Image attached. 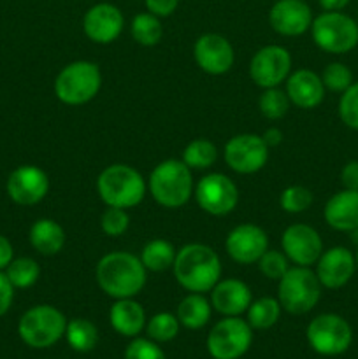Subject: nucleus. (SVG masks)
Segmentation results:
<instances>
[{"label": "nucleus", "mask_w": 358, "mask_h": 359, "mask_svg": "<svg viewBox=\"0 0 358 359\" xmlns=\"http://www.w3.org/2000/svg\"><path fill=\"white\" fill-rule=\"evenodd\" d=\"M147 270L140 258L126 251H114L102 256L95 269L98 287L114 300L133 298L144 290Z\"/></svg>", "instance_id": "f257e3e1"}, {"label": "nucleus", "mask_w": 358, "mask_h": 359, "mask_svg": "<svg viewBox=\"0 0 358 359\" xmlns=\"http://www.w3.org/2000/svg\"><path fill=\"white\" fill-rule=\"evenodd\" d=\"M172 270L179 286L190 293H209L221 279V262L218 252L199 242L179 249Z\"/></svg>", "instance_id": "f03ea898"}, {"label": "nucleus", "mask_w": 358, "mask_h": 359, "mask_svg": "<svg viewBox=\"0 0 358 359\" xmlns=\"http://www.w3.org/2000/svg\"><path fill=\"white\" fill-rule=\"evenodd\" d=\"M147 189L158 205L165 209H179L190 202L195 189L192 168L183 160H174V158L160 161L151 170Z\"/></svg>", "instance_id": "7ed1b4c3"}, {"label": "nucleus", "mask_w": 358, "mask_h": 359, "mask_svg": "<svg viewBox=\"0 0 358 359\" xmlns=\"http://www.w3.org/2000/svg\"><path fill=\"white\" fill-rule=\"evenodd\" d=\"M97 191L107 207L132 209L144 200L147 182L135 168L125 163L109 165L97 179Z\"/></svg>", "instance_id": "20e7f679"}, {"label": "nucleus", "mask_w": 358, "mask_h": 359, "mask_svg": "<svg viewBox=\"0 0 358 359\" xmlns=\"http://www.w3.org/2000/svg\"><path fill=\"white\" fill-rule=\"evenodd\" d=\"M321 287L318 277L309 266H290L277 280V302L288 314H307L318 305Z\"/></svg>", "instance_id": "39448f33"}, {"label": "nucleus", "mask_w": 358, "mask_h": 359, "mask_svg": "<svg viewBox=\"0 0 358 359\" xmlns=\"http://www.w3.org/2000/svg\"><path fill=\"white\" fill-rule=\"evenodd\" d=\"M102 86V72L97 63L77 60L60 70L55 79V95L65 105H83L93 100Z\"/></svg>", "instance_id": "423d86ee"}, {"label": "nucleus", "mask_w": 358, "mask_h": 359, "mask_svg": "<svg viewBox=\"0 0 358 359\" xmlns=\"http://www.w3.org/2000/svg\"><path fill=\"white\" fill-rule=\"evenodd\" d=\"M67 319L53 305H35L18 323L20 339L32 349H48L65 337Z\"/></svg>", "instance_id": "0eeeda50"}, {"label": "nucleus", "mask_w": 358, "mask_h": 359, "mask_svg": "<svg viewBox=\"0 0 358 359\" xmlns=\"http://www.w3.org/2000/svg\"><path fill=\"white\" fill-rule=\"evenodd\" d=\"M312 41L325 53L344 55L358 44V25L340 11H325L312 20Z\"/></svg>", "instance_id": "6e6552de"}, {"label": "nucleus", "mask_w": 358, "mask_h": 359, "mask_svg": "<svg viewBox=\"0 0 358 359\" xmlns=\"http://www.w3.org/2000/svg\"><path fill=\"white\" fill-rule=\"evenodd\" d=\"M253 328L246 319L230 316L218 321L207 335V351L214 359H239L249 351Z\"/></svg>", "instance_id": "1a4fd4ad"}, {"label": "nucleus", "mask_w": 358, "mask_h": 359, "mask_svg": "<svg viewBox=\"0 0 358 359\" xmlns=\"http://www.w3.org/2000/svg\"><path fill=\"white\" fill-rule=\"evenodd\" d=\"M307 342L321 356H339L346 353L353 340L350 323L337 314H319L309 323Z\"/></svg>", "instance_id": "9d476101"}, {"label": "nucleus", "mask_w": 358, "mask_h": 359, "mask_svg": "<svg viewBox=\"0 0 358 359\" xmlns=\"http://www.w3.org/2000/svg\"><path fill=\"white\" fill-rule=\"evenodd\" d=\"M197 203L211 216H227L237 207L239 189L235 182L225 174H207L197 182L193 189Z\"/></svg>", "instance_id": "9b49d317"}, {"label": "nucleus", "mask_w": 358, "mask_h": 359, "mask_svg": "<svg viewBox=\"0 0 358 359\" xmlns=\"http://www.w3.org/2000/svg\"><path fill=\"white\" fill-rule=\"evenodd\" d=\"M225 163L234 172L242 175L256 174L262 170L269 160V147L263 142L262 135L256 133H241L225 144Z\"/></svg>", "instance_id": "f8f14e48"}, {"label": "nucleus", "mask_w": 358, "mask_h": 359, "mask_svg": "<svg viewBox=\"0 0 358 359\" xmlns=\"http://www.w3.org/2000/svg\"><path fill=\"white\" fill-rule=\"evenodd\" d=\"M291 74V55L283 46H265L253 55L249 77L256 86L277 88Z\"/></svg>", "instance_id": "ddd939ff"}, {"label": "nucleus", "mask_w": 358, "mask_h": 359, "mask_svg": "<svg viewBox=\"0 0 358 359\" xmlns=\"http://www.w3.org/2000/svg\"><path fill=\"white\" fill-rule=\"evenodd\" d=\"M281 249L293 265H316L323 252V241L318 231L304 223L290 224L281 235Z\"/></svg>", "instance_id": "4468645a"}, {"label": "nucleus", "mask_w": 358, "mask_h": 359, "mask_svg": "<svg viewBox=\"0 0 358 359\" xmlns=\"http://www.w3.org/2000/svg\"><path fill=\"white\" fill-rule=\"evenodd\" d=\"M7 195L14 203L32 207L42 202L49 191V177L35 165H21L7 177Z\"/></svg>", "instance_id": "2eb2a0df"}, {"label": "nucleus", "mask_w": 358, "mask_h": 359, "mask_svg": "<svg viewBox=\"0 0 358 359\" xmlns=\"http://www.w3.org/2000/svg\"><path fill=\"white\" fill-rule=\"evenodd\" d=\"M225 249L239 265H253L269 249V237L258 224H239L227 235Z\"/></svg>", "instance_id": "dca6fc26"}, {"label": "nucleus", "mask_w": 358, "mask_h": 359, "mask_svg": "<svg viewBox=\"0 0 358 359\" xmlns=\"http://www.w3.org/2000/svg\"><path fill=\"white\" fill-rule=\"evenodd\" d=\"M123 27H125V18L114 4H95L83 18L84 34L95 44L114 42L121 35Z\"/></svg>", "instance_id": "f3484780"}, {"label": "nucleus", "mask_w": 358, "mask_h": 359, "mask_svg": "<svg viewBox=\"0 0 358 359\" xmlns=\"http://www.w3.org/2000/svg\"><path fill=\"white\" fill-rule=\"evenodd\" d=\"M193 56L197 65L211 76L227 74L235 62V53L230 41L220 34L200 35L193 46Z\"/></svg>", "instance_id": "a211bd4d"}, {"label": "nucleus", "mask_w": 358, "mask_h": 359, "mask_svg": "<svg viewBox=\"0 0 358 359\" xmlns=\"http://www.w3.org/2000/svg\"><path fill=\"white\" fill-rule=\"evenodd\" d=\"M357 270V259L350 249L337 245L321 252L319 259L316 262V277L319 284L329 290H339L346 286L354 276Z\"/></svg>", "instance_id": "6ab92c4d"}, {"label": "nucleus", "mask_w": 358, "mask_h": 359, "mask_svg": "<svg viewBox=\"0 0 358 359\" xmlns=\"http://www.w3.org/2000/svg\"><path fill=\"white\" fill-rule=\"evenodd\" d=\"M312 11L304 0H277L269 13L274 32L284 37H298L312 25Z\"/></svg>", "instance_id": "aec40b11"}, {"label": "nucleus", "mask_w": 358, "mask_h": 359, "mask_svg": "<svg viewBox=\"0 0 358 359\" xmlns=\"http://www.w3.org/2000/svg\"><path fill=\"white\" fill-rule=\"evenodd\" d=\"M209 293L213 309L225 318L244 314L253 302L249 286L239 279H220Z\"/></svg>", "instance_id": "412c9836"}, {"label": "nucleus", "mask_w": 358, "mask_h": 359, "mask_svg": "<svg viewBox=\"0 0 358 359\" xmlns=\"http://www.w3.org/2000/svg\"><path fill=\"white\" fill-rule=\"evenodd\" d=\"M286 95L293 105L300 109H314L325 98V86L321 77L309 69L295 70L288 76Z\"/></svg>", "instance_id": "4be33fe9"}, {"label": "nucleus", "mask_w": 358, "mask_h": 359, "mask_svg": "<svg viewBox=\"0 0 358 359\" xmlns=\"http://www.w3.org/2000/svg\"><path fill=\"white\" fill-rule=\"evenodd\" d=\"M326 224L337 231H354L358 228V191L343 189L326 202L323 209Z\"/></svg>", "instance_id": "5701e85b"}, {"label": "nucleus", "mask_w": 358, "mask_h": 359, "mask_svg": "<svg viewBox=\"0 0 358 359\" xmlns=\"http://www.w3.org/2000/svg\"><path fill=\"white\" fill-rule=\"evenodd\" d=\"M109 323L112 330L121 337L135 339L146 328V312L142 305L133 298H121L109 309Z\"/></svg>", "instance_id": "b1692460"}, {"label": "nucleus", "mask_w": 358, "mask_h": 359, "mask_svg": "<svg viewBox=\"0 0 358 359\" xmlns=\"http://www.w3.org/2000/svg\"><path fill=\"white\" fill-rule=\"evenodd\" d=\"M30 244L39 255L42 256H55L65 245V230L62 228V224L56 223L55 219H49V217H42L37 219L30 228Z\"/></svg>", "instance_id": "393cba45"}, {"label": "nucleus", "mask_w": 358, "mask_h": 359, "mask_svg": "<svg viewBox=\"0 0 358 359\" xmlns=\"http://www.w3.org/2000/svg\"><path fill=\"white\" fill-rule=\"evenodd\" d=\"M213 305L202 293H190L183 298L178 305L175 316L179 319V325L188 330H202L209 323Z\"/></svg>", "instance_id": "a878e982"}, {"label": "nucleus", "mask_w": 358, "mask_h": 359, "mask_svg": "<svg viewBox=\"0 0 358 359\" xmlns=\"http://www.w3.org/2000/svg\"><path fill=\"white\" fill-rule=\"evenodd\" d=\"M175 255L178 251L172 242L165 241V238H154L144 245L139 258L147 272H165V270L172 269Z\"/></svg>", "instance_id": "bb28decb"}, {"label": "nucleus", "mask_w": 358, "mask_h": 359, "mask_svg": "<svg viewBox=\"0 0 358 359\" xmlns=\"http://www.w3.org/2000/svg\"><path fill=\"white\" fill-rule=\"evenodd\" d=\"M281 304L277 298L263 297L251 302L246 311V321L253 330H270L281 318Z\"/></svg>", "instance_id": "cd10ccee"}, {"label": "nucleus", "mask_w": 358, "mask_h": 359, "mask_svg": "<svg viewBox=\"0 0 358 359\" xmlns=\"http://www.w3.org/2000/svg\"><path fill=\"white\" fill-rule=\"evenodd\" d=\"M65 339L76 353H90L98 342V330L90 319H70L67 323Z\"/></svg>", "instance_id": "c85d7f7f"}, {"label": "nucleus", "mask_w": 358, "mask_h": 359, "mask_svg": "<svg viewBox=\"0 0 358 359\" xmlns=\"http://www.w3.org/2000/svg\"><path fill=\"white\" fill-rule=\"evenodd\" d=\"M218 160V147L207 139H195L183 151V161L192 170H206Z\"/></svg>", "instance_id": "c756f323"}, {"label": "nucleus", "mask_w": 358, "mask_h": 359, "mask_svg": "<svg viewBox=\"0 0 358 359\" xmlns=\"http://www.w3.org/2000/svg\"><path fill=\"white\" fill-rule=\"evenodd\" d=\"M130 32L133 41L139 42L140 46H157L164 35V27L158 16L151 13H140L133 16Z\"/></svg>", "instance_id": "7c9ffc66"}, {"label": "nucleus", "mask_w": 358, "mask_h": 359, "mask_svg": "<svg viewBox=\"0 0 358 359\" xmlns=\"http://www.w3.org/2000/svg\"><path fill=\"white\" fill-rule=\"evenodd\" d=\"M6 276L14 286V290H27L39 280L41 266L32 258H14L6 269Z\"/></svg>", "instance_id": "2f4dec72"}, {"label": "nucleus", "mask_w": 358, "mask_h": 359, "mask_svg": "<svg viewBox=\"0 0 358 359\" xmlns=\"http://www.w3.org/2000/svg\"><path fill=\"white\" fill-rule=\"evenodd\" d=\"M147 339L157 344L171 342L179 333V319L171 312H158L146 323Z\"/></svg>", "instance_id": "473e14b6"}, {"label": "nucleus", "mask_w": 358, "mask_h": 359, "mask_svg": "<svg viewBox=\"0 0 358 359\" xmlns=\"http://www.w3.org/2000/svg\"><path fill=\"white\" fill-rule=\"evenodd\" d=\"M290 98H288L286 91L279 90L277 88H267L262 95H260L258 100V109L267 119L270 121H276L286 116L288 109H290Z\"/></svg>", "instance_id": "72a5a7b5"}, {"label": "nucleus", "mask_w": 358, "mask_h": 359, "mask_svg": "<svg viewBox=\"0 0 358 359\" xmlns=\"http://www.w3.org/2000/svg\"><path fill=\"white\" fill-rule=\"evenodd\" d=\"M279 205L288 214L305 212L312 205V193L304 186H288L281 193Z\"/></svg>", "instance_id": "f704fd0d"}, {"label": "nucleus", "mask_w": 358, "mask_h": 359, "mask_svg": "<svg viewBox=\"0 0 358 359\" xmlns=\"http://www.w3.org/2000/svg\"><path fill=\"white\" fill-rule=\"evenodd\" d=\"M321 81L325 90L333 91V93H343L353 84V74L344 63L333 62L325 67L321 74Z\"/></svg>", "instance_id": "c9c22d12"}, {"label": "nucleus", "mask_w": 358, "mask_h": 359, "mask_svg": "<svg viewBox=\"0 0 358 359\" xmlns=\"http://www.w3.org/2000/svg\"><path fill=\"white\" fill-rule=\"evenodd\" d=\"M258 270L270 280H279L284 273L290 269V259L286 258L283 251H274V249H267L262 255V258L256 262Z\"/></svg>", "instance_id": "e433bc0d"}, {"label": "nucleus", "mask_w": 358, "mask_h": 359, "mask_svg": "<svg viewBox=\"0 0 358 359\" xmlns=\"http://www.w3.org/2000/svg\"><path fill=\"white\" fill-rule=\"evenodd\" d=\"M130 226V217L125 209L119 207H107L100 217V228L107 237H119Z\"/></svg>", "instance_id": "4c0bfd02"}, {"label": "nucleus", "mask_w": 358, "mask_h": 359, "mask_svg": "<svg viewBox=\"0 0 358 359\" xmlns=\"http://www.w3.org/2000/svg\"><path fill=\"white\" fill-rule=\"evenodd\" d=\"M339 116L344 125L353 130H358V83L351 84L340 95Z\"/></svg>", "instance_id": "58836bf2"}, {"label": "nucleus", "mask_w": 358, "mask_h": 359, "mask_svg": "<svg viewBox=\"0 0 358 359\" xmlns=\"http://www.w3.org/2000/svg\"><path fill=\"white\" fill-rule=\"evenodd\" d=\"M125 359H167L164 351L151 339H133L126 346Z\"/></svg>", "instance_id": "ea45409f"}, {"label": "nucleus", "mask_w": 358, "mask_h": 359, "mask_svg": "<svg viewBox=\"0 0 358 359\" xmlns=\"http://www.w3.org/2000/svg\"><path fill=\"white\" fill-rule=\"evenodd\" d=\"M147 13L158 18H167L178 9L179 0H144Z\"/></svg>", "instance_id": "a19ab883"}, {"label": "nucleus", "mask_w": 358, "mask_h": 359, "mask_svg": "<svg viewBox=\"0 0 358 359\" xmlns=\"http://www.w3.org/2000/svg\"><path fill=\"white\" fill-rule=\"evenodd\" d=\"M14 300V286L7 279L6 273L0 270V318L7 314Z\"/></svg>", "instance_id": "79ce46f5"}, {"label": "nucleus", "mask_w": 358, "mask_h": 359, "mask_svg": "<svg viewBox=\"0 0 358 359\" xmlns=\"http://www.w3.org/2000/svg\"><path fill=\"white\" fill-rule=\"evenodd\" d=\"M340 182H343L344 189H354V191H358V161L357 160L344 165L343 172H340Z\"/></svg>", "instance_id": "37998d69"}, {"label": "nucleus", "mask_w": 358, "mask_h": 359, "mask_svg": "<svg viewBox=\"0 0 358 359\" xmlns=\"http://www.w3.org/2000/svg\"><path fill=\"white\" fill-rule=\"evenodd\" d=\"M13 259H14L13 244L9 242V238L0 235V270H6Z\"/></svg>", "instance_id": "c03bdc74"}, {"label": "nucleus", "mask_w": 358, "mask_h": 359, "mask_svg": "<svg viewBox=\"0 0 358 359\" xmlns=\"http://www.w3.org/2000/svg\"><path fill=\"white\" fill-rule=\"evenodd\" d=\"M262 139H263V142L267 144V147L270 149V147H276L283 142V132H281L277 126H272V128L265 130V133L262 135Z\"/></svg>", "instance_id": "a18cd8bd"}, {"label": "nucleus", "mask_w": 358, "mask_h": 359, "mask_svg": "<svg viewBox=\"0 0 358 359\" xmlns=\"http://www.w3.org/2000/svg\"><path fill=\"white\" fill-rule=\"evenodd\" d=\"M350 2L351 0H319V6L325 11H340Z\"/></svg>", "instance_id": "49530a36"}, {"label": "nucleus", "mask_w": 358, "mask_h": 359, "mask_svg": "<svg viewBox=\"0 0 358 359\" xmlns=\"http://www.w3.org/2000/svg\"><path fill=\"white\" fill-rule=\"evenodd\" d=\"M354 259H357V266H358V251H357V256H354Z\"/></svg>", "instance_id": "de8ad7c7"}]
</instances>
